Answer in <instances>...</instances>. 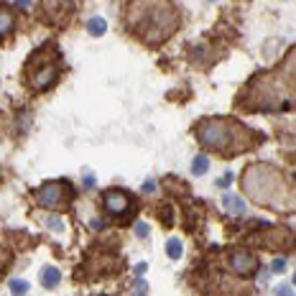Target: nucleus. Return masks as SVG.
Here are the masks:
<instances>
[{"label": "nucleus", "mask_w": 296, "mask_h": 296, "mask_svg": "<svg viewBox=\"0 0 296 296\" xmlns=\"http://www.w3.org/2000/svg\"><path fill=\"white\" fill-rule=\"evenodd\" d=\"M128 21L133 26H146V31L141 34L143 41L148 43H158L164 41L166 36L174 34L176 28V13L171 8V3H164V0H151V5H136L130 10Z\"/></svg>", "instance_id": "1"}, {"label": "nucleus", "mask_w": 296, "mask_h": 296, "mask_svg": "<svg viewBox=\"0 0 296 296\" xmlns=\"http://www.w3.org/2000/svg\"><path fill=\"white\" fill-rule=\"evenodd\" d=\"M243 189L250 194V199H256L258 204H271V207H284L286 202L278 197V191L284 189L281 176L271 166H248L243 174ZM286 194V191H281Z\"/></svg>", "instance_id": "2"}, {"label": "nucleus", "mask_w": 296, "mask_h": 296, "mask_svg": "<svg viewBox=\"0 0 296 296\" xmlns=\"http://www.w3.org/2000/svg\"><path fill=\"white\" fill-rule=\"evenodd\" d=\"M243 133V125L232 120H222V117H212V120H202L197 125V138L207 148H217V151L227 153L230 146L235 143V136Z\"/></svg>", "instance_id": "3"}, {"label": "nucleus", "mask_w": 296, "mask_h": 296, "mask_svg": "<svg viewBox=\"0 0 296 296\" xmlns=\"http://www.w3.org/2000/svg\"><path fill=\"white\" fill-rule=\"evenodd\" d=\"M59 77V59H56V51L49 56V62H43L36 67H31V72H28V82H31L34 90H46V87H51Z\"/></svg>", "instance_id": "4"}, {"label": "nucleus", "mask_w": 296, "mask_h": 296, "mask_svg": "<svg viewBox=\"0 0 296 296\" xmlns=\"http://www.w3.org/2000/svg\"><path fill=\"white\" fill-rule=\"evenodd\" d=\"M38 202L46 207V210H56V207L64 204V184L62 182H49L38 189Z\"/></svg>", "instance_id": "5"}, {"label": "nucleus", "mask_w": 296, "mask_h": 296, "mask_svg": "<svg viewBox=\"0 0 296 296\" xmlns=\"http://www.w3.org/2000/svg\"><path fill=\"white\" fill-rule=\"evenodd\" d=\"M102 204H105V210L110 212V215H123L125 210H128V197L123 194V191H108L105 194V199H102Z\"/></svg>", "instance_id": "6"}, {"label": "nucleus", "mask_w": 296, "mask_h": 296, "mask_svg": "<svg viewBox=\"0 0 296 296\" xmlns=\"http://www.w3.org/2000/svg\"><path fill=\"white\" fill-rule=\"evenodd\" d=\"M230 265H232V271H238V273H248L250 268H256V256L245 253V250H238V253H232Z\"/></svg>", "instance_id": "7"}, {"label": "nucleus", "mask_w": 296, "mask_h": 296, "mask_svg": "<svg viewBox=\"0 0 296 296\" xmlns=\"http://www.w3.org/2000/svg\"><path fill=\"white\" fill-rule=\"evenodd\" d=\"M222 207L230 212V215H243L245 212V204H243V199L240 197H235V194H222Z\"/></svg>", "instance_id": "8"}, {"label": "nucleus", "mask_w": 296, "mask_h": 296, "mask_svg": "<svg viewBox=\"0 0 296 296\" xmlns=\"http://www.w3.org/2000/svg\"><path fill=\"white\" fill-rule=\"evenodd\" d=\"M59 281H62V273H59V268H54V265L41 271V286L54 289V286H59Z\"/></svg>", "instance_id": "9"}, {"label": "nucleus", "mask_w": 296, "mask_h": 296, "mask_svg": "<svg viewBox=\"0 0 296 296\" xmlns=\"http://www.w3.org/2000/svg\"><path fill=\"white\" fill-rule=\"evenodd\" d=\"M87 31H90V36H102V34H105L108 31V21L105 18H100V16H95V18H90V21H87Z\"/></svg>", "instance_id": "10"}, {"label": "nucleus", "mask_w": 296, "mask_h": 296, "mask_svg": "<svg viewBox=\"0 0 296 296\" xmlns=\"http://www.w3.org/2000/svg\"><path fill=\"white\" fill-rule=\"evenodd\" d=\"M207 169H210V158H207L204 153L194 156V161H191V171H194V176H202Z\"/></svg>", "instance_id": "11"}, {"label": "nucleus", "mask_w": 296, "mask_h": 296, "mask_svg": "<svg viewBox=\"0 0 296 296\" xmlns=\"http://www.w3.org/2000/svg\"><path fill=\"white\" fill-rule=\"evenodd\" d=\"M10 28H13V16H10L5 8H0V38L8 36V34H10Z\"/></svg>", "instance_id": "12"}, {"label": "nucleus", "mask_w": 296, "mask_h": 296, "mask_svg": "<svg viewBox=\"0 0 296 296\" xmlns=\"http://www.w3.org/2000/svg\"><path fill=\"white\" fill-rule=\"evenodd\" d=\"M166 253L171 260H179L182 258V240L179 238H169L166 240Z\"/></svg>", "instance_id": "13"}, {"label": "nucleus", "mask_w": 296, "mask_h": 296, "mask_svg": "<svg viewBox=\"0 0 296 296\" xmlns=\"http://www.w3.org/2000/svg\"><path fill=\"white\" fill-rule=\"evenodd\" d=\"M8 289H10L13 296H26V294H28V281H23V278H13L10 284H8Z\"/></svg>", "instance_id": "14"}, {"label": "nucleus", "mask_w": 296, "mask_h": 296, "mask_svg": "<svg viewBox=\"0 0 296 296\" xmlns=\"http://www.w3.org/2000/svg\"><path fill=\"white\" fill-rule=\"evenodd\" d=\"M46 225H49L54 232H62V230H64V222L59 220V217H46Z\"/></svg>", "instance_id": "15"}, {"label": "nucleus", "mask_w": 296, "mask_h": 296, "mask_svg": "<svg viewBox=\"0 0 296 296\" xmlns=\"http://www.w3.org/2000/svg\"><path fill=\"white\" fill-rule=\"evenodd\" d=\"M136 235L143 240V238H148V225L146 222H136Z\"/></svg>", "instance_id": "16"}, {"label": "nucleus", "mask_w": 296, "mask_h": 296, "mask_svg": "<svg viewBox=\"0 0 296 296\" xmlns=\"http://www.w3.org/2000/svg\"><path fill=\"white\" fill-rule=\"evenodd\" d=\"M286 268V263H284V258H276L273 263H271V271L273 273H281V271H284Z\"/></svg>", "instance_id": "17"}, {"label": "nucleus", "mask_w": 296, "mask_h": 296, "mask_svg": "<svg viewBox=\"0 0 296 296\" xmlns=\"http://www.w3.org/2000/svg\"><path fill=\"white\" fill-rule=\"evenodd\" d=\"M232 184V174L227 171V174H222L220 179H217V186H230Z\"/></svg>", "instance_id": "18"}, {"label": "nucleus", "mask_w": 296, "mask_h": 296, "mask_svg": "<svg viewBox=\"0 0 296 296\" xmlns=\"http://www.w3.org/2000/svg\"><path fill=\"white\" fill-rule=\"evenodd\" d=\"M143 191H146V194H153V191H156V179H146L143 182Z\"/></svg>", "instance_id": "19"}, {"label": "nucleus", "mask_w": 296, "mask_h": 296, "mask_svg": "<svg viewBox=\"0 0 296 296\" xmlns=\"http://www.w3.org/2000/svg\"><path fill=\"white\" fill-rule=\"evenodd\" d=\"M276 296H294V291H291L286 284H281V286L276 289Z\"/></svg>", "instance_id": "20"}, {"label": "nucleus", "mask_w": 296, "mask_h": 296, "mask_svg": "<svg viewBox=\"0 0 296 296\" xmlns=\"http://www.w3.org/2000/svg\"><path fill=\"white\" fill-rule=\"evenodd\" d=\"M13 3H16L18 8H23V10H28V8H31V0H13Z\"/></svg>", "instance_id": "21"}, {"label": "nucleus", "mask_w": 296, "mask_h": 296, "mask_svg": "<svg viewBox=\"0 0 296 296\" xmlns=\"http://www.w3.org/2000/svg\"><path fill=\"white\" fill-rule=\"evenodd\" d=\"M146 271H148V265H146V263H138V265H136V276H138V278H141Z\"/></svg>", "instance_id": "22"}, {"label": "nucleus", "mask_w": 296, "mask_h": 296, "mask_svg": "<svg viewBox=\"0 0 296 296\" xmlns=\"http://www.w3.org/2000/svg\"><path fill=\"white\" fill-rule=\"evenodd\" d=\"M84 186H90V189L95 186V176H92V174H90V176L84 174Z\"/></svg>", "instance_id": "23"}, {"label": "nucleus", "mask_w": 296, "mask_h": 296, "mask_svg": "<svg viewBox=\"0 0 296 296\" xmlns=\"http://www.w3.org/2000/svg\"><path fill=\"white\" fill-rule=\"evenodd\" d=\"M92 227H95V230H102V220H92Z\"/></svg>", "instance_id": "24"}, {"label": "nucleus", "mask_w": 296, "mask_h": 296, "mask_svg": "<svg viewBox=\"0 0 296 296\" xmlns=\"http://www.w3.org/2000/svg\"><path fill=\"white\" fill-rule=\"evenodd\" d=\"M294 284H296V273H294Z\"/></svg>", "instance_id": "25"}]
</instances>
